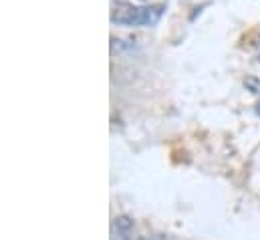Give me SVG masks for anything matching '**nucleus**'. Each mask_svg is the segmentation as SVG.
Masks as SVG:
<instances>
[{
  "label": "nucleus",
  "instance_id": "f03ea898",
  "mask_svg": "<svg viewBox=\"0 0 260 240\" xmlns=\"http://www.w3.org/2000/svg\"><path fill=\"white\" fill-rule=\"evenodd\" d=\"M133 220L129 216H115L111 222V236L109 240H131Z\"/></svg>",
  "mask_w": 260,
  "mask_h": 240
},
{
  "label": "nucleus",
  "instance_id": "7ed1b4c3",
  "mask_svg": "<svg viewBox=\"0 0 260 240\" xmlns=\"http://www.w3.org/2000/svg\"><path fill=\"white\" fill-rule=\"evenodd\" d=\"M256 49H258V59H260V41H258V45H256Z\"/></svg>",
  "mask_w": 260,
  "mask_h": 240
},
{
  "label": "nucleus",
  "instance_id": "f257e3e1",
  "mask_svg": "<svg viewBox=\"0 0 260 240\" xmlns=\"http://www.w3.org/2000/svg\"><path fill=\"white\" fill-rule=\"evenodd\" d=\"M111 22L119 26H141V6H133L127 2L113 4Z\"/></svg>",
  "mask_w": 260,
  "mask_h": 240
}]
</instances>
